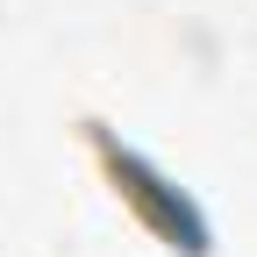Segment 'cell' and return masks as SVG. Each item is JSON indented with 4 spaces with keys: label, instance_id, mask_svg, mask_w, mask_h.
<instances>
[{
    "label": "cell",
    "instance_id": "1",
    "mask_svg": "<svg viewBox=\"0 0 257 257\" xmlns=\"http://www.w3.org/2000/svg\"><path fill=\"white\" fill-rule=\"evenodd\" d=\"M72 136L93 157L100 186L114 193V207L136 221V229L165 250V257H214V221L193 200V186H179L143 143H128L107 114H72Z\"/></svg>",
    "mask_w": 257,
    "mask_h": 257
}]
</instances>
